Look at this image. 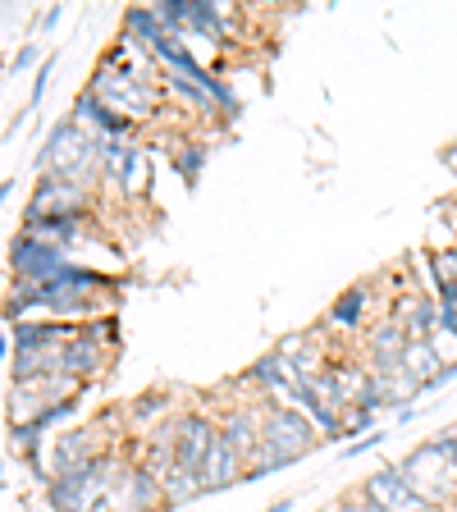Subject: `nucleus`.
I'll use <instances>...</instances> for the list:
<instances>
[{"label": "nucleus", "mask_w": 457, "mask_h": 512, "mask_svg": "<svg viewBox=\"0 0 457 512\" xmlns=\"http://www.w3.org/2000/svg\"><path fill=\"white\" fill-rule=\"evenodd\" d=\"M307 448H316L311 416L293 412V407H266V416H261V453L252 458L247 476H266V471L288 467V462H298Z\"/></svg>", "instance_id": "1"}, {"label": "nucleus", "mask_w": 457, "mask_h": 512, "mask_svg": "<svg viewBox=\"0 0 457 512\" xmlns=\"http://www.w3.org/2000/svg\"><path fill=\"white\" fill-rule=\"evenodd\" d=\"M398 471H403V480L430 508H444L457 494V426L448 430V435H439L435 444L416 448L412 458L398 462Z\"/></svg>", "instance_id": "2"}, {"label": "nucleus", "mask_w": 457, "mask_h": 512, "mask_svg": "<svg viewBox=\"0 0 457 512\" xmlns=\"http://www.w3.org/2000/svg\"><path fill=\"white\" fill-rule=\"evenodd\" d=\"M42 170L51 174V179H69V183H78V188H87L92 174L101 170V138L87 133L78 119H64L42 147Z\"/></svg>", "instance_id": "3"}, {"label": "nucleus", "mask_w": 457, "mask_h": 512, "mask_svg": "<svg viewBox=\"0 0 457 512\" xmlns=\"http://www.w3.org/2000/svg\"><path fill=\"white\" fill-rule=\"evenodd\" d=\"M115 476H119V462L115 458L87 462V467L74 471V476L51 480V508L55 512H96L101 503L110 499Z\"/></svg>", "instance_id": "4"}, {"label": "nucleus", "mask_w": 457, "mask_h": 512, "mask_svg": "<svg viewBox=\"0 0 457 512\" xmlns=\"http://www.w3.org/2000/svg\"><path fill=\"white\" fill-rule=\"evenodd\" d=\"M92 96L101 106H110L115 115H124L128 124L133 119H147L156 110V92L147 87V78L138 69H115V64H101L92 78Z\"/></svg>", "instance_id": "5"}, {"label": "nucleus", "mask_w": 457, "mask_h": 512, "mask_svg": "<svg viewBox=\"0 0 457 512\" xmlns=\"http://www.w3.org/2000/svg\"><path fill=\"white\" fill-rule=\"evenodd\" d=\"M220 439V426H215L206 412H183L174 421V453H179V467L202 476L206 462H211V448Z\"/></svg>", "instance_id": "6"}, {"label": "nucleus", "mask_w": 457, "mask_h": 512, "mask_svg": "<svg viewBox=\"0 0 457 512\" xmlns=\"http://www.w3.org/2000/svg\"><path fill=\"white\" fill-rule=\"evenodd\" d=\"M10 266H14V275L28 279V284H51V279H60L64 270H69V252L23 234V238H14V247H10Z\"/></svg>", "instance_id": "7"}, {"label": "nucleus", "mask_w": 457, "mask_h": 512, "mask_svg": "<svg viewBox=\"0 0 457 512\" xmlns=\"http://www.w3.org/2000/svg\"><path fill=\"white\" fill-rule=\"evenodd\" d=\"M83 211H87V188L46 174V179L37 183V192H32L23 220H83Z\"/></svg>", "instance_id": "8"}, {"label": "nucleus", "mask_w": 457, "mask_h": 512, "mask_svg": "<svg viewBox=\"0 0 457 512\" xmlns=\"http://www.w3.org/2000/svg\"><path fill=\"white\" fill-rule=\"evenodd\" d=\"M160 503L170 508V499H165V485H160V480L151 476L147 467H133V471L119 467L115 485H110L106 508H115V512H156Z\"/></svg>", "instance_id": "9"}, {"label": "nucleus", "mask_w": 457, "mask_h": 512, "mask_svg": "<svg viewBox=\"0 0 457 512\" xmlns=\"http://www.w3.org/2000/svg\"><path fill=\"white\" fill-rule=\"evenodd\" d=\"M362 494L375 503V508H384V512H439V508H430L421 494L412 490L403 480V471H398V462L394 467H380L371 480L362 485Z\"/></svg>", "instance_id": "10"}, {"label": "nucleus", "mask_w": 457, "mask_h": 512, "mask_svg": "<svg viewBox=\"0 0 457 512\" xmlns=\"http://www.w3.org/2000/svg\"><path fill=\"white\" fill-rule=\"evenodd\" d=\"M101 174L115 179L119 188H142V183H147L142 147L138 142H124V138H101Z\"/></svg>", "instance_id": "11"}, {"label": "nucleus", "mask_w": 457, "mask_h": 512, "mask_svg": "<svg viewBox=\"0 0 457 512\" xmlns=\"http://www.w3.org/2000/svg\"><path fill=\"white\" fill-rule=\"evenodd\" d=\"M101 366H106V352H101V343H96L92 330H78L74 339L64 343L60 375H69V380H87V375H96Z\"/></svg>", "instance_id": "12"}, {"label": "nucleus", "mask_w": 457, "mask_h": 512, "mask_svg": "<svg viewBox=\"0 0 457 512\" xmlns=\"http://www.w3.org/2000/svg\"><path fill=\"white\" fill-rule=\"evenodd\" d=\"M238 476H247V462L234 448V439L220 430V439H215V448H211V462H206V471H202V485L206 490H224V485H234Z\"/></svg>", "instance_id": "13"}, {"label": "nucleus", "mask_w": 457, "mask_h": 512, "mask_svg": "<svg viewBox=\"0 0 457 512\" xmlns=\"http://www.w3.org/2000/svg\"><path fill=\"white\" fill-rule=\"evenodd\" d=\"M78 330L69 325H14L10 343H19V352H37V348H64Z\"/></svg>", "instance_id": "14"}, {"label": "nucleus", "mask_w": 457, "mask_h": 512, "mask_svg": "<svg viewBox=\"0 0 457 512\" xmlns=\"http://www.w3.org/2000/svg\"><path fill=\"white\" fill-rule=\"evenodd\" d=\"M160 485H165V499H170V508H179V503L197 499V494L206 490V485H202V476H192V471H183V467H174L170 476L160 480Z\"/></svg>", "instance_id": "15"}, {"label": "nucleus", "mask_w": 457, "mask_h": 512, "mask_svg": "<svg viewBox=\"0 0 457 512\" xmlns=\"http://www.w3.org/2000/svg\"><path fill=\"white\" fill-rule=\"evenodd\" d=\"M362 307H366V284H357V288H348V293H343L339 302H334L330 307V325H357V320H362Z\"/></svg>", "instance_id": "16"}, {"label": "nucleus", "mask_w": 457, "mask_h": 512, "mask_svg": "<svg viewBox=\"0 0 457 512\" xmlns=\"http://www.w3.org/2000/svg\"><path fill=\"white\" fill-rule=\"evenodd\" d=\"M69 416H74V398H60V403H46L42 412L32 416V426H37V430L46 435V430L60 426V421H69Z\"/></svg>", "instance_id": "17"}, {"label": "nucleus", "mask_w": 457, "mask_h": 512, "mask_svg": "<svg viewBox=\"0 0 457 512\" xmlns=\"http://www.w3.org/2000/svg\"><path fill=\"white\" fill-rule=\"evenodd\" d=\"M206 165V151L202 147H183V156H179V170H183V179H197V170Z\"/></svg>", "instance_id": "18"}, {"label": "nucleus", "mask_w": 457, "mask_h": 512, "mask_svg": "<svg viewBox=\"0 0 457 512\" xmlns=\"http://www.w3.org/2000/svg\"><path fill=\"white\" fill-rule=\"evenodd\" d=\"M165 407V398L160 394H151V398H138V407H133V421H151V416Z\"/></svg>", "instance_id": "19"}, {"label": "nucleus", "mask_w": 457, "mask_h": 512, "mask_svg": "<svg viewBox=\"0 0 457 512\" xmlns=\"http://www.w3.org/2000/svg\"><path fill=\"white\" fill-rule=\"evenodd\" d=\"M380 439H384V435H366L362 444H348V448H343V458H362V453H371V448L380 444Z\"/></svg>", "instance_id": "20"}, {"label": "nucleus", "mask_w": 457, "mask_h": 512, "mask_svg": "<svg viewBox=\"0 0 457 512\" xmlns=\"http://www.w3.org/2000/svg\"><path fill=\"white\" fill-rule=\"evenodd\" d=\"M32 60H37V46H23V51H19V64H14V74H19V69H28Z\"/></svg>", "instance_id": "21"}, {"label": "nucleus", "mask_w": 457, "mask_h": 512, "mask_svg": "<svg viewBox=\"0 0 457 512\" xmlns=\"http://www.w3.org/2000/svg\"><path fill=\"white\" fill-rule=\"evenodd\" d=\"M352 503H357V512H384V508H375V503L366 499V494H357V499H352Z\"/></svg>", "instance_id": "22"}]
</instances>
